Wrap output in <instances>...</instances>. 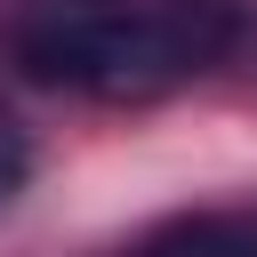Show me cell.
<instances>
[{
  "mask_svg": "<svg viewBox=\"0 0 257 257\" xmlns=\"http://www.w3.org/2000/svg\"><path fill=\"white\" fill-rule=\"evenodd\" d=\"M233 48H241V0H128L88 96L153 104V96H177L185 80L217 72Z\"/></svg>",
  "mask_w": 257,
  "mask_h": 257,
  "instance_id": "1",
  "label": "cell"
},
{
  "mask_svg": "<svg viewBox=\"0 0 257 257\" xmlns=\"http://www.w3.org/2000/svg\"><path fill=\"white\" fill-rule=\"evenodd\" d=\"M120 8L128 0H8L0 48L40 88H88L96 64H104V40L120 24Z\"/></svg>",
  "mask_w": 257,
  "mask_h": 257,
  "instance_id": "2",
  "label": "cell"
},
{
  "mask_svg": "<svg viewBox=\"0 0 257 257\" xmlns=\"http://www.w3.org/2000/svg\"><path fill=\"white\" fill-rule=\"evenodd\" d=\"M137 257H249V241L233 209H193V217H169Z\"/></svg>",
  "mask_w": 257,
  "mask_h": 257,
  "instance_id": "3",
  "label": "cell"
},
{
  "mask_svg": "<svg viewBox=\"0 0 257 257\" xmlns=\"http://www.w3.org/2000/svg\"><path fill=\"white\" fill-rule=\"evenodd\" d=\"M24 177H32V137H24V120L0 104V201H16Z\"/></svg>",
  "mask_w": 257,
  "mask_h": 257,
  "instance_id": "4",
  "label": "cell"
},
{
  "mask_svg": "<svg viewBox=\"0 0 257 257\" xmlns=\"http://www.w3.org/2000/svg\"><path fill=\"white\" fill-rule=\"evenodd\" d=\"M241 217V241H249V257H257V209H233Z\"/></svg>",
  "mask_w": 257,
  "mask_h": 257,
  "instance_id": "5",
  "label": "cell"
}]
</instances>
